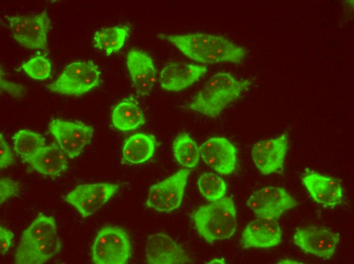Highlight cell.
Wrapping results in <instances>:
<instances>
[{
    "label": "cell",
    "mask_w": 354,
    "mask_h": 264,
    "mask_svg": "<svg viewBox=\"0 0 354 264\" xmlns=\"http://www.w3.org/2000/svg\"><path fill=\"white\" fill-rule=\"evenodd\" d=\"M61 248L54 218L40 213L22 232L14 262L42 264L57 254Z\"/></svg>",
    "instance_id": "cell-1"
},
{
    "label": "cell",
    "mask_w": 354,
    "mask_h": 264,
    "mask_svg": "<svg viewBox=\"0 0 354 264\" xmlns=\"http://www.w3.org/2000/svg\"><path fill=\"white\" fill-rule=\"evenodd\" d=\"M251 84L239 80L228 72L212 76L187 106L188 109L210 117L218 116Z\"/></svg>",
    "instance_id": "cell-2"
},
{
    "label": "cell",
    "mask_w": 354,
    "mask_h": 264,
    "mask_svg": "<svg viewBox=\"0 0 354 264\" xmlns=\"http://www.w3.org/2000/svg\"><path fill=\"white\" fill-rule=\"evenodd\" d=\"M192 218L198 234L209 243L230 238L237 229V211L231 197L201 206Z\"/></svg>",
    "instance_id": "cell-3"
},
{
    "label": "cell",
    "mask_w": 354,
    "mask_h": 264,
    "mask_svg": "<svg viewBox=\"0 0 354 264\" xmlns=\"http://www.w3.org/2000/svg\"><path fill=\"white\" fill-rule=\"evenodd\" d=\"M131 244L126 232L119 226H105L98 232L91 248L96 264H125L131 257Z\"/></svg>",
    "instance_id": "cell-4"
},
{
    "label": "cell",
    "mask_w": 354,
    "mask_h": 264,
    "mask_svg": "<svg viewBox=\"0 0 354 264\" xmlns=\"http://www.w3.org/2000/svg\"><path fill=\"white\" fill-rule=\"evenodd\" d=\"M100 76V70L92 61L74 62L46 87L54 92L80 96L99 85Z\"/></svg>",
    "instance_id": "cell-5"
},
{
    "label": "cell",
    "mask_w": 354,
    "mask_h": 264,
    "mask_svg": "<svg viewBox=\"0 0 354 264\" xmlns=\"http://www.w3.org/2000/svg\"><path fill=\"white\" fill-rule=\"evenodd\" d=\"M5 17L13 38L22 46L29 49L47 48L50 20L46 10L36 15Z\"/></svg>",
    "instance_id": "cell-6"
},
{
    "label": "cell",
    "mask_w": 354,
    "mask_h": 264,
    "mask_svg": "<svg viewBox=\"0 0 354 264\" xmlns=\"http://www.w3.org/2000/svg\"><path fill=\"white\" fill-rule=\"evenodd\" d=\"M191 170H181L162 181L150 186L146 205L158 212L178 208L182 202L187 179Z\"/></svg>",
    "instance_id": "cell-7"
},
{
    "label": "cell",
    "mask_w": 354,
    "mask_h": 264,
    "mask_svg": "<svg viewBox=\"0 0 354 264\" xmlns=\"http://www.w3.org/2000/svg\"><path fill=\"white\" fill-rule=\"evenodd\" d=\"M247 204L258 218L276 220L298 205L285 188L276 186H267L254 191Z\"/></svg>",
    "instance_id": "cell-8"
},
{
    "label": "cell",
    "mask_w": 354,
    "mask_h": 264,
    "mask_svg": "<svg viewBox=\"0 0 354 264\" xmlns=\"http://www.w3.org/2000/svg\"><path fill=\"white\" fill-rule=\"evenodd\" d=\"M340 240L339 233L315 225L297 229L293 237L294 244L304 252L326 259L334 255Z\"/></svg>",
    "instance_id": "cell-9"
},
{
    "label": "cell",
    "mask_w": 354,
    "mask_h": 264,
    "mask_svg": "<svg viewBox=\"0 0 354 264\" xmlns=\"http://www.w3.org/2000/svg\"><path fill=\"white\" fill-rule=\"evenodd\" d=\"M120 186L109 183L81 184L64 197L83 218L94 214L117 191Z\"/></svg>",
    "instance_id": "cell-10"
},
{
    "label": "cell",
    "mask_w": 354,
    "mask_h": 264,
    "mask_svg": "<svg viewBox=\"0 0 354 264\" xmlns=\"http://www.w3.org/2000/svg\"><path fill=\"white\" fill-rule=\"evenodd\" d=\"M49 129L61 149L71 159L79 155L91 143L94 131L93 126L82 122L59 119L50 122Z\"/></svg>",
    "instance_id": "cell-11"
},
{
    "label": "cell",
    "mask_w": 354,
    "mask_h": 264,
    "mask_svg": "<svg viewBox=\"0 0 354 264\" xmlns=\"http://www.w3.org/2000/svg\"><path fill=\"white\" fill-rule=\"evenodd\" d=\"M288 148V137L284 133L276 138L260 140L251 150V156L260 172L264 175L281 173Z\"/></svg>",
    "instance_id": "cell-12"
},
{
    "label": "cell",
    "mask_w": 354,
    "mask_h": 264,
    "mask_svg": "<svg viewBox=\"0 0 354 264\" xmlns=\"http://www.w3.org/2000/svg\"><path fill=\"white\" fill-rule=\"evenodd\" d=\"M200 156L215 172L228 175L235 169L237 152L234 145L223 137H213L199 147Z\"/></svg>",
    "instance_id": "cell-13"
},
{
    "label": "cell",
    "mask_w": 354,
    "mask_h": 264,
    "mask_svg": "<svg viewBox=\"0 0 354 264\" xmlns=\"http://www.w3.org/2000/svg\"><path fill=\"white\" fill-rule=\"evenodd\" d=\"M302 181L312 198L324 207L334 208L342 203L343 188L332 177L307 168Z\"/></svg>",
    "instance_id": "cell-14"
},
{
    "label": "cell",
    "mask_w": 354,
    "mask_h": 264,
    "mask_svg": "<svg viewBox=\"0 0 354 264\" xmlns=\"http://www.w3.org/2000/svg\"><path fill=\"white\" fill-rule=\"evenodd\" d=\"M145 252L149 264H184L192 263L183 247L172 238L163 233L148 237Z\"/></svg>",
    "instance_id": "cell-15"
},
{
    "label": "cell",
    "mask_w": 354,
    "mask_h": 264,
    "mask_svg": "<svg viewBox=\"0 0 354 264\" xmlns=\"http://www.w3.org/2000/svg\"><path fill=\"white\" fill-rule=\"evenodd\" d=\"M126 63L136 93L142 96L149 95L157 78L152 58L144 52L133 49L128 53Z\"/></svg>",
    "instance_id": "cell-16"
},
{
    "label": "cell",
    "mask_w": 354,
    "mask_h": 264,
    "mask_svg": "<svg viewBox=\"0 0 354 264\" xmlns=\"http://www.w3.org/2000/svg\"><path fill=\"white\" fill-rule=\"evenodd\" d=\"M282 232L276 220L257 218L244 228L242 243L245 248H269L279 245Z\"/></svg>",
    "instance_id": "cell-17"
},
{
    "label": "cell",
    "mask_w": 354,
    "mask_h": 264,
    "mask_svg": "<svg viewBox=\"0 0 354 264\" xmlns=\"http://www.w3.org/2000/svg\"><path fill=\"white\" fill-rule=\"evenodd\" d=\"M207 71L205 65L173 62L161 71L159 82L165 90L180 91L197 81Z\"/></svg>",
    "instance_id": "cell-18"
},
{
    "label": "cell",
    "mask_w": 354,
    "mask_h": 264,
    "mask_svg": "<svg viewBox=\"0 0 354 264\" xmlns=\"http://www.w3.org/2000/svg\"><path fill=\"white\" fill-rule=\"evenodd\" d=\"M66 156L59 145L54 143L43 147L23 162L44 176L56 177L68 169Z\"/></svg>",
    "instance_id": "cell-19"
},
{
    "label": "cell",
    "mask_w": 354,
    "mask_h": 264,
    "mask_svg": "<svg viewBox=\"0 0 354 264\" xmlns=\"http://www.w3.org/2000/svg\"><path fill=\"white\" fill-rule=\"evenodd\" d=\"M245 51L223 37L209 34L205 51L195 61L216 64L223 62H238L244 57Z\"/></svg>",
    "instance_id": "cell-20"
},
{
    "label": "cell",
    "mask_w": 354,
    "mask_h": 264,
    "mask_svg": "<svg viewBox=\"0 0 354 264\" xmlns=\"http://www.w3.org/2000/svg\"><path fill=\"white\" fill-rule=\"evenodd\" d=\"M112 122L117 129L125 131L142 125L145 119L137 100L133 96L123 99L113 109Z\"/></svg>",
    "instance_id": "cell-21"
},
{
    "label": "cell",
    "mask_w": 354,
    "mask_h": 264,
    "mask_svg": "<svg viewBox=\"0 0 354 264\" xmlns=\"http://www.w3.org/2000/svg\"><path fill=\"white\" fill-rule=\"evenodd\" d=\"M156 145L154 136L144 133L135 134L129 137L123 145V159L131 164L144 162L152 157Z\"/></svg>",
    "instance_id": "cell-22"
},
{
    "label": "cell",
    "mask_w": 354,
    "mask_h": 264,
    "mask_svg": "<svg viewBox=\"0 0 354 264\" xmlns=\"http://www.w3.org/2000/svg\"><path fill=\"white\" fill-rule=\"evenodd\" d=\"M129 32V28L127 26L103 28L94 34V46L104 50L107 55L115 53L124 46Z\"/></svg>",
    "instance_id": "cell-23"
},
{
    "label": "cell",
    "mask_w": 354,
    "mask_h": 264,
    "mask_svg": "<svg viewBox=\"0 0 354 264\" xmlns=\"http://www.w3.org/2000/svg\"><path fill=\"white\" fill-rule=\"evenodd\" d=\"M172 152L176 161L187 168L195 167L200 156L196 143L186 133L180 134L175 139Z\"/></svg>",
    "instance_id": "cell-24"
},
{
    "label": "cell",
    "mask_w": 354,
    "mask_h": 264,
    "mask_svg": "<svg viewBox=\"0 0 354 264\" xmlns=\"http://www.w3.org/2000/svg\"><path fill=\"white\" fill-rule=\"evenodd\" d=\"M159 37L173 44L189 58L195 61L205 50V34L195 33L183 35H165Z\"/></svg>",
    "instance_id": "cell-25"
},
{
    "label": "cell",
    "mask_w": 354,
    "mask_h": 264,
    "mask_svg": "<svg viewBox=\"0 0 354 264\" xmlns=\"http://www.w3.org/2000/svg\"><path fill=\"white\" fill-rule=\"evenodd\" d=\"M16 153L22 161L45 146V139L40 134L28 129L17 132L12 137Z\"/></svg>",
    "instance_id": "cell-26"
},
{
    "label": "cell",
    "mask_w": 354,
    "mask_h": 264,
    "mask_svg": "<svg viewBox=\"0 0 354 264\" xmlns=\"http://www.w3.org/2000/svg\"><path fill=\"white\" fill-rule=\"evenodd\" d=\"M198 186L201 194L210 202L221 199L226 192L223 179L213 173L202 174L198 180Z\"/></svg>",
    "instance_id": "cell-27"
},
{
    "label": "cell",
    "mask_w": 354,
    "mask_h": 264,
    "mask_svg": "<svg viewBox=\"0 0 354 264\" xmlns=\"http://www.w3.org/2000/svg\"><path fill=\"white\" fill-rule=\"evenodd\" d=\"M24 72L31 78L38 80L47 79L51 74V65L45 55L35 56L21 65Z\"/></svg>",
    "instance_id": "cell-28"
},
{
    "label": "cell",
    "mask_w": 354,
    "mask_h": 264,
    "mask_svg": "<svg viewBox=\"0 0 354 264\" xmlns=\"http://www.w3.org/2000/svg\"><path fill=\"white\" fill-rule=\"evenodd\" d=\"M18 184L10 178H1L0 199L1 204H3L10 197L15 195L18 191Z\"/></svg>",
    "instance_id": "cell-29"
},
{
    "label": "cell",
    "mask_w": 354,
    "mask_h": 264,
    "mask_svg": "<svg viewBox=\"0 0 354 264\" xmlns=\"http://www.w3.org/2000/svg\"><path fill=\"white\" fill-rule=\"evenodd\" d=\"M14 161L13 153L5 141L4 136L0 134V168H7Z\"/></svg>",
    "instance_id": "cell-30"
},
{
    "label": "cell",
    "mask_w": 354,
    "mask_h": 264,
    "mask_svg": "<svg viewBox=\"0 0 354 264\" xmlns=\"http://www.w3.org/2000/svg\"><path fill=\"white\" fill-rule=\"evenodd\" d=\"M13 237L12 232L0 226V249L2 254H6L11 245Z\"/></svg>",
    "instance_id": "cell-31"
},
{
    "label": "cell",
    "mask_w": 354,
    "mask_h": 264,
    "mask_svg": "<svg viewBox=\"0 0 354 264\" xmlns=\"http://www.w3.org/2000/svg\"><path fill=\"white\" fill-rule=\"evenodd\" d=\"M5 81L6 83H5L4 80H2V79L1 80V85L2 87L5 88L6 90L9 91V93L13 96H14L13 91L12 90L13 89L17 94V96H22L21 95L23 94L22 93L23 91V89L21 86H20L19 85L16 84L11 83L10 82H7L6 81Z\"/></svg>",
    "instance_id": "cell-32"
},
{
    "label": "cell",
    "mask_w": 354,
    "mask_h": 264,
    "mask_svg": "<svg viewBox=\"0 0 354 264\" xmlns=\"http://www.w3.org/2000/svg\"><path fill=\"white\" fill-rule=\"evenodd\" d=\"M277 263H304L297 260L291 258H284L281 259L276 262Z\"/></svg>",
    "instance_id": "cell-33"
},
{
    "label": "cell",
    "mask_w": 354,
    "mask_h": 264,
    "mask_svg": "<svg viewBox=\"0 0 354 264\" xmlns=\"http://www.w3.org/2000/svg\"><path fill=\"white\" fill-rule=\"evenodd\" d=\"M224 261L223 259H219V258H215L210 262H209V263H224Z\"/></svg>",
    "instance_id": "cell-34"
}]
</instances>
